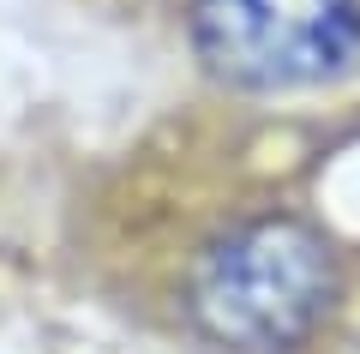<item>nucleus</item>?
Returning a JSON list of instances; mask_svg holds the SVG:
<instances>
[{"label": "nucleus", "mask_w": 360, "mask_h": 354, "mask_svg": "<svg viewBox=\"0 0 360 354\" xmlns=\"http://www.w3.org/2000/svg\"><path fill=\"white\" fill-rule=\"evenodd\" d=\"M342 265L319 222L258 210L217 228L186 277V318L222 354H295L330 318Z\"/></svg>", "instance_id": "f257e3e1"}, {"label": "nucleus", "mask_w": 360, "mask_h": 354, "mask_svg": "<svg viewBox=\"0 0 360 354\" xmlns=\"http://www.w3.org/2000/svg\"><path fill=\"white\" fill-rule=\"evenodd\" d=\"M186 37L229 90H312L360 66V0H186Z\"/></svg>", "instance_id": "f03ea898"}]
</instances>
